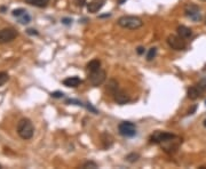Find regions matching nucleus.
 <instances>
[{
    "label": "nucleus",
    "mask_w": 206,
    "mask_h": 169,
    "mask_svg": "<svg viewBox=\"0 0 206 169\" xmlns=\"http://www.w3.org/2000/svg\"><path fill=\"white\" fill-rule=\"evenodd\" d=\"M26 33L28 34H30V36H38V31L37 30H34V29H28L26 30Z\"/></svg>",
    "instance_id": "nucleus-28"
},
{
    "label": "nucleus",
    "mask_w": 206,
    "mask_h": 169,
    "mask_svg": "<svg viewBox=\"0 0 206 169\" xmlns=\"http://www.w3.org/2000/svg\"><path fill=\"white\" fill-rule=\"evenodd\" d=\"M103 2H100V0L98 1H92L90 4H87V11L88 13H98L102 7H103Z\"/></svg>",
    "instance_id": "nucleus-11"
},
{
    "label": "nucleus",
    "mask_w": 206,
    "mask_h": 169,
    "mask_svg": "<svg viewBox=\"0 0 206 169\" xmlns=\"http://www.w3.org/2000/svg\"><path fill=\"white\" fill-rule=\"evenodd\" d=\"M87 71L90 72H94V71H98L99 69L101 68V62L100 60H93L90 61V63L87 64Z\"/></svg>",
    "instance_id": "nucleus-15"
},
{
    "label": "nucleus",
    "mask_w": 206,
    "mask_h": 169,
    "mask_svg": "<svg viewBox=\"0 0 206 169\" xmlns=\"http://www.w3.org/2000/svg\"><path fill=\"white\" fill-rule=\"evenodd\" d=\"M176 138V136L174 134H171V133H166V132H155L151 137L149 138L150 143H154V144H163V143H169L172 142Z\"/></svg>",
    "instance_id": "nucleus-3"
},
{
    "label": "nucleus",
    "mask_w": 206,
    "mask_h": 169,
    "mask_svg": "<svg viewBox=\"0 0 206 169\" xmlns=\"http://www.w3.org/2000/svg\"><path fill=\"white\" fill-rule=\"evenodd\" d=\"M8 79H9V75L6 72H0V87L7 82Z\"/></svg>",
    "instance_id": "nucleus-21"
},
{
    "label": "nucleus",
    "mask_w": 206,
    "mask_h": 169,
    "mask_svg": "<svg viewBox=\"0 0 206 169\" xmlns=\"http://www.w3.org/2000/svg\"><path fill=\"white\" fill-rule=\"evenodd\" d=\"M136 52H138V54H139V55H143V54H144V47H141V46H140V47H138Z\"/></svg>",
    "instance_id": "nucleus-30"
},
{
    "label": "nucleus",
    "mask_w": 206,
    "mask_h": 169,
    "mask_svg": "<svg viewBox=\"0 0 206 169\" xmlns=\"http://www.w3.org/2000/svg\"><path fill=\"white\" fill-rule=\"evenodd\" d=\"M88 168L95 169V168H98V165H96L94 161H87L82 165V169H88Z\"/></svg>",
    "instance_id": "nucleus-22"
},
{
    "label": "nucleus",
    "mask_w": 206,
    "mask_h": 169,
    "mask_svg": "<svg viewBox=\"0 0 206 169\" xmlns=\"http://www.w3.org/2000/svg\"><path fill=\"white\" fill-rule=\"evenodd\" d=\"M75 4L78 7H84L86 5V0H75Z\"/></svg>",
    "instance_id": "nucleus-27"
},
{
    "label": "nucleus",
    "mask_w": 206,
    "mask_h": 169,
    "mask_svg": "<svg viewBox=\"0 0 206 169\" xmlns=\"http://www.w3.org/2000/svg\"><path fill=\"white\" fill-rule=\"evenodd\" d=\"M17 19H19V22L21 23V24H28V23H30L31 21V16L29 15L28 11H25V13H23L20 17H17Z\"/></svg>",
    "instance_id": "nucleus-18"
},
{
    "label": "nucleus",
    "mask_w": 206,
    "mask_h": 169,
    "mask_svg": "<svg viewBox=\"0 0 206 169\" xmlns=\"http://www.w3.org/2000/svg\"><path fill=\"white\" fill-rule=\"evenodd\" d=\"M0 9H1V11H2V13H4V11H6V8H5V7H1Z\"/></svg>",
    "instance_id": "nucleus-33"
},
{
    "label": "nucleus",
    "mask_w": 206,
    "mask_h": 169,
    "mask_svg": "<svg viewBox=\"0 0 206 169\" xmlns=\"http://www.w3.org/2000/svg\"><path fill=\"white\" fill-rule=\"evenodd\" d=\"M17 134L22 139H31L34 134V127L30 119L23 118L17 124Z\"/></svg>",
    "instance_id": "nucleus-1"
},
{
    "label": "nucleus",
    "mask_w": 206,
    "mask_h": 169,
    "mask_svg": "<svg viewBox=\"0 0 206 169\" xmlns=\"http://www.w3.org/2000/svg\"><path fill=\"white\" fill-rule=\"evenodd\" d=\"M118 25L124 29H129V30H136L143 25L142 19L138 17V16H129V15H125L121 16L119 19H118Z\"/></svg>",
    "instance_id": "nucleus-2"
},
{
    "label": "nucleus",
    "mask_w": 206,
    "mask_h": 169,
    "mask_svg": "<svg viewBox=\"0 0 206 169\" xmlns=\"http://www.w3.org/2000/svg\"><path fill=\"white\" fill-rule=\"evenodd\" d=\"M198 87H199V89L202 90V91H204V90H206V79L202 80V81H199V83H198Z\"/></svg>",
    "instance_id": "nucleus-26"
},
{
    "label": "nucleus",
    "mask_w": 206,
    "mask_h": 169,
    "mask_svg": "<svg viewBox=\"0 0 206 169\" xmlns=\"http://www.w3.org/2000/svg\"><path fill=\"white\" fill-rule=\"evenodd\" d=\"M202 93V90L199 89V87L192 86L190 88H188V98H190L192 101H195L199 97V95Z\"/></svg>",
    "instance_id": "nucleus-12"
},
{
    "label": "nucleus",
    "mask_w": 206,
    "mask_h": 169,
    "mask_svg": "<svg viewBox=\"0 0 206 169\" xmlns=\"http://www.w3.org/2000/svg\"><path fill=\"white\" fill-rule=\"evenodd\" d=\"M113 97H115V101H116L117 104H119V105H124V104H126L128 102L131 101V98L128 96L124 90H120V89H117L115 93H113Z\"/></svg>",
    "instance_id": "nucleus-9"
},
{
    "label": "nucleus",
    "mask_w": 206,
    "mask_h": 169,
    "mask_svg": "<svg viewBox=\"0 0 206 169\" xmlns=\"http://www.w3.org/2000/svg\"><path fill=\"white\" fill-rule=\"evenodd\" d=\"M157 55V48H150L149 52H148V55H147V61H152Z\"/></svg>",
    "instance_id": "nucleus-20"
},
{
    "label": "nucleus",
    "mask_w": 206,
    "mask_h": 169,
    "mask_svg": "<svg viewBox=\"0 0 206 169\" xmlns=\"http://www.w3.org/2000/svg\"><path fill=\"white\" fill-rule=\"evenodd\" d=\"M25 9H23V8H17V9H15V11H13V16H14V17H16V19H17V17H20V16L22 15L23 13H25Z\"/></svg>",
    "instance_id": "nucleus-23"
},
{
    "label": "nucleus",
    "mask_w": 206,
    "mask_h": 169,
    "mask_svg": "<svg viewBox=\"0 0 206 169\" xmlns=\"http://www.w3.org/2000/svg\"><path fill=\"white\" fill-rule=\"evenodd\" d=\"M1 168H2V166H1V165H0V169H1Z\"/></svg>",
    "instance_id": "nucleus-35"
},
{
    "label": "nucleus",
    "mask_w": 206,
    "mask_h": 169,
    "mask_svg": "<svg viewBox=\"0 0 206 169\" xmlns=\"http://www.w3.org/2000/svg\"><path fill=\"white\" fill-rule=\"evenodd\" d=\"M81 83V79L78 77H69L67 79L63 80V85L65 87H71V88H76Z\"/></svg>",
    "instance_id": "nucleus-10"
},
{
    "label": "nucleus",
    "mask_w": 206,
    "mask_h": 169,
    "mask_svg": "<svg viewBox=\"0 0 206 169\" xmlns=\"http://www.w3.org/2000/svg\"><path fill=\"white\" fill-rule=\"evenodd\" d=\"M167 44L174 50H183L187 47L183 38H181L180 36H175V34H169L167 37Z\"/></svg>",
    "instance_id": "nucleus-6"
},
{
    "label": "nucleus",
    "mask_w": 206,
    "mask_h": 169,
    "mask_svg": "<svg viewBox=\"0 0 206 169\" xmlns=\"http://www.w3.org/2000/svg\"><path fill=\"white\" fill-rule=\"evenodd\" d=\"M125 1H126V0H119V4L121 5V4H124V2H125Z\"/></svg>",
    "instance_id": "nucleus-32"
},
{
    "label": "nucleus",
    "mask_w": 206,
    "mask_h": 169,
    "mask_svg": "<svg viewBox=\"0 0 206 169\" xmlns=\"http://www.w3.org/2000/svg\"><path fill=\"white\" fill-rule=\"evenodd\" d=\"M196 109H197V106H194V108H192V109L191 110H189V112H188V114H194V112H195L196 111Z\"/></svg>",
    "instance_id": "nucleus-31"
},
{
    "label": "nucleus",
    "mask_w": 206,
    "mask_h": 169,
    "mask_svg": "<svg viewBox=\"0 0 206 169\" xmlns=\"http://www.w3.org/2000/svg\"><path fill=\"white\" fill-rule=\"evenodd\" d=\"M102 143H103V147H104V149H109V147L112 145L113 139L109 134L103 133V134H102Z\"/></svg>",
    "instance_id": "nucleus-16"
},
{
    "label": "nucleus",
    "mask_w": 206,
    "mask_h": 169,
    "mask_svg": "<svg viewBox=\"0 0 206 169\" xmlns=\"http://www.w3.org/2000/svg\"><path fill=\"white\" fill-rule=\"evenodd\" d=\"M105 79H107V73L101 69H99L98 71L90 72V75H88V81L93 87L101 86L105 81Z\"/></svg>",
    "instance_id": "nucleus-5"
},
{
    "label": "nucleus",
    "mask_w": 206,
    "mask_h": 169,
    "mask_svg": "<svg viewBox=\"0 0 206 169\" xmlns=\"http://www.w3.org/2000/svg\"><path fill=\"white\" fill-rule=\"evenodd\" d=\"M108 89L109 91H111V93H115L117 89H118V82H117L116 80L111 79L110 80V82H109V86H108Z\"/></svg>",
    "instance_id": "nucleus-19"
},
{
    "label": "nucleus",
    "mask_w": 206,
    "mask_h": 169,
    "mask_svg": "<svg viewBox=\"0 0 206 169\" xmlns=\"http://www.w3.org/2000/svg\"><path fill=\"white\" fill-rule=\"evenodd\" d=\"M140 159V154L139 153H135V152H132V153L127 154L126 157H125V160L127 162H131V163H134L136 162L138 160Z\"/></svg>",
    "instance_id": "nucleus-17"
},
{
    "label": "nucleus",
    "mask_w": 206,
    "mask_h": 169,
    "mask_svg": "<svg viewBox=\"0 0 206 169\" xmlns=\"http://www.w3.org/2000/svg\"><path fill=\"white\" fill-rule=\"evenodd\" d=\"M62 23H63V24H65V25H70V24L72 23V19L64 17V19H62Z\"/></svg>",
    "instance_id": "nucleus-29"
},
{
    "label": "nucleus",
    "mask_w": 206,
    "mask_h": 169,
    "mask_svg": "<svg viewBox=\"0 0 206 169\" xmlns=\"http://www.w3.org/2000/svg\"><path fill=\"white\" fill-rule=\"evenodd\" d=\"M19 36L17 31L13 27H5L0 30V45L7 44V42L13 41L16 37Z\"/></svg>",
    "instance_id": "nucleus-7"
},
{
    "label": "nucleus",
    "mask_w": 206,
    "mask_h": 169,
    "mask_svg": "<svg viewBox=\"0 0 206 169\" xmlns=\"http://www.w3.org/2000/svg\"><path fill=\"white\" fill-rule=\"evenodd\" d=\"M204 126H205V127H206V119H205V120H204Z\"/></svg>",
    "instance_id": "nucleus-34"
},
{
    "label": "nucleus",
    "mask_w": 206,
    "mask_h": 169,
    "mask_svg": "<svg viewBox=\"0 0 206 169\" xmlns=\"http://www.w3.org/2000/svg\"><path fill=\"white\" fill-rule=\"evenodd\" d=\"M50 96L54 98H62L64 96V93H62V91H54V93L50 94Z\"/></svg>",
    "instance_id": "nucleus-25"
},
{
    "label": "nucleus",
    "mask_w": 206,
    "mask_h": 169,
    "mask_svg": "<svg viewBox=\"0 0 206 169\" xmlns=\"http://www.w3.org/2000/svg\"><path fill=\"white\" fill-rule=\"evenodd\" d=\"M176 31H178V34H179L181 38H183V39L190 38L191 34H192V32H191L190 29L187 27H184V25H180V27H178Z\"/></svg>",
    "instance_id": "nucleus-13"
},
{
    "label": "nucleus",
    "mask_w": 206,
    "mask_h": 169,
    "mask_svg": "<svg viewBox=\"0 0 206 169\" xmlns=\"http://www.w3.org/2000/svg\"><path fill=\"white\" fill-rule=\"evenodd\" d=\"M26 4L31 5V6H36V7L44 8L48 5L49 0H25Z\"/></svg>",
    "instance_id": "nucleus-14"
},
{
    "label": "nucleus",
    "mask_w": 206,
    "mask_h": 169,
    "mask_svg": "<svg viewBox=\"0 0 206 169\" xmlns=\"http://www.w3.org/2000/svg\"><path fill=\"white\" fill-rule=\"evenodd\" d=\"M184 14H186L187 17L192 19L194 22H198V21H200V19H202L200 11H199V7L197 5H194V4L186 5V7H184Z\"/></svg>",
    "instance_id": "nucleus-8"
},
{
    "label": "nucleus",
    "mask_w": 206,
    "mask_h": 169,
    "mask_svg": "<svg viewBox=\"0 0 206 169\" xmlns=\"http://www.w3.org/2000/svg\"><path fill=\"white\" fill-rule=\"evenodd\" d=\"M85 108H86V109L88 110L90 112L94 113V114H99V111H98L96 109H95V108H94V106L92 105L90 103H86V104H85Z\"/></svg>",
    "instance_id": "nucleus-24"
},
{
    "label": "nucleus",
    "mask_w": 206,
    "mask_h": 169,
    "mask_svg": "<svg viewBox=\"0 0 206 169\" xmlns=\"http://www.w3.org/2000/svg\"><path fill=\"white\" fill-rule=\"evenodd\" d=\"M118 132L124 137H134L136 135V126L131 121H123L118 126Z\"/></svg>",
    "instance_id": "nucleus-4"
}]
</instances>
